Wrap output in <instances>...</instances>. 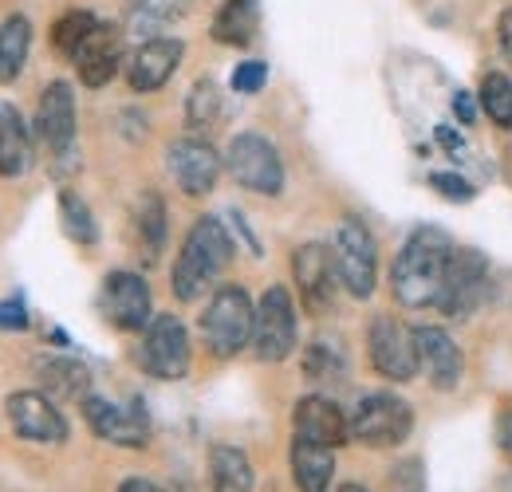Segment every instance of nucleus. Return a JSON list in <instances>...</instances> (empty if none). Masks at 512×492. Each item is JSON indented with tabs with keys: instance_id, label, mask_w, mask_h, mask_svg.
<instances>
[{
	"instance_id": "obj_4",
	"label": "nucleus",
	"mask_w": 512,
	"mask_h": 492,
	"mask_svg": "<svg viewBox=\"0 0 512 492\" xmlns=\"http://www.w3.org/2000/svg\"><path fill=\"white\" fill-rule=\"evenodd\" d=\"M335 272H339V284L347 288L351 300H371L375 288H379V248L375 237L367 233V225L359 217H343L339 229H335Z\"/></svg>"
},
{
	"instance_id": "obj_1",
	"label": "nucleus",
	"mask_w": 512,
	"mask_h": 492,
	"mask_svg": "<svg viewBox=\"0 0 512 492\" xmlns=\"http://www.w3.org/2000/svg\"><path fill=\"white\" fill-rule=\"evenodd\" d=\"M449 260H453L449 233L434 229V225L414 229L406 237L402 252L394 256V268H390V292H394V300L410 311L434 308L438 296H442V284H446Z\"/></svg>"
},
{
	"instance_id": "obj_3",
	"label": "nucleus",
	"mask_w": 512,
	"mask_h": 492,
	"mask_svg": "<svg viewBox=\"0 0 512 492\" xmlns=\"http://www.w3.org/2000/svg\"><path fill=\"white\" fill-rule=\"evenodd\" d=\"M253 323L256 308L249 292L241 284H221L201 311V339H205L209 355L233 359L253 343Z\"/></svg>"
},
{
	"instance_id": "obj_7",
	"label": "nucleus",
	"mask_w": 512,
	"mask_h": 492,
	"mask_svg": "<svg viewBox=\"0 0 512 492\" xmlns=\"http://www.w3.org/2000/svg\"><path fill=\"white\" fill-rule=\"evenodd\" d=\"M225 170L249 193H260V197H280L284 193V158L256 130L233 134V142L225 150Z\"/></svg>"
},
{
	"instance_id": "obj_5",
	"label": "nucleus",
	"mask_w": 512,
	"mask_h": 492,
	"mask_svg": "<svg viewBox=\"0 0 512 492\" xmlns=\"http://www.w3.org/2000/svg\"><path fill=\"white\" fill-rule=\"evenodd\" d=\"M347 422H351V441L367 449H394L414 430V406L390 390H379V394H363Z\"/></svg>"
},
{
	"instance_id": "obj_38",
	"label": "nucleus",
	"mask_w": 512,
	"mask_h": 492,
	"mask_svg": "<svg viewBox=\"0 0 512 492\" xmlns=\"http://www.w3.org/2000/svg\"><path fill=\"white\" fill-rule=\"evenodd\" d=\"M119 492H166L162 485H154L150 477H127L123 485H119Z\"/></svg>"
},
{
	"instance_id": "obj_34",
	"label": "nucleus",
	"mask_w": 512,
	"mask_h": 492,
	"mask_svg": "<svg viewBox=\"0 0 512 492\" xmlns=\"http://www.w3.org/2000/svg\"><path fill=\"white\" fill-rule=\"evenodd\" d=\"M264 83H268V63L264 60L237 63V71H233V91L237 95H256V91H264Z\"/></svg>"
},
{
	"instance_id": "obj_27",
	"label": "nucleus",
	"mask_w": 512,
	"mask_h": 492,
	"mask_svg": "<svg viewBox=\"0 0 512 492\" xmlns=\"http://www.w3.org/2000/svg\"><path fill=\"white\" fill-rule=\"evenodd\" d=\"M28 48H32V24H28V16H20V12L4 16V24H0V83L4 87L20 79V71L28 63Z\"/></svg>"
},
{
	"instance_id": "obj_22",
	"label": "nucleus",
	"mask_w": 512,
	"mask_h": 492,
	"mask_svg": "<svg viewBox=\"0 0 512 492\" xmlns=\"http://www.w3.org/2000/svg\"><path fill=\"white\" fill-rule=\"evenodd\" d=\"M32 130L24 126L16 107H0V178H20L32 170Z\"/></svg>"
},
{
	"instance_id": "obj_15",
	"label": "nucleus",
	"mask_w": 512,
	"mask_h": 492,
	"mask_svg": "<svg viewBox=\"0 0 512 492\" xmlns=\"http://www.w3.org/2000/svg\"><path fill=\"white\" fill-rule=\"evenodd\" d=\"M292 276H296V288H300V300L312 315H327L335 304V256L331 248L320 241H308L292 252Z\"/></svg>"
},
{
	"instance_id": "obj_17",
	"label": "nucleus",
	"mask_w": 512,
	"mask_h": 492,
	"mask_svg": "<svg viewBox=\"0 0 512 492\" xmlns=\"http://www.w3.org/2000/svg\"><path fill=\"white\" fill-rule=\"evenodd\" d=\"M292 437H304V441H316V445H327V449H339V445L351 441V422H347V414L327 394H308L292 410Z\"/></svg>"
},
{
	"instance_id": "obj_29",
	"label": "nucleus",
	"mask_w": 512,
	"mask_h": 492,
	"mask_svg": "<svg viewBox=\"0 0 512 492\" xmlns=\"http://www.w3.org/2000/svg\"><path fill=\"white\" fill-rule=\"evenodd\" d=\"M60 225H64L67 241L91 248L99 245V225H95V213L91 205L75 193V189H60Z\"/></svg>"
},
{
	"instance_id": "obj_6",
	"label": "nucleus",
	"mask_w": 512,
	"mask_h": 492,
	"mask_svg": "<svg viewBox=\"0 0 512 492\" xmlns=\"http://www.w3.org/2000/svg\"><path fill=\"white\" fill-rule=\"evenodd\" d=\"M190 331L178 315H154L138 339V367L158 382H182L190 374Z\"/></svg>"
},
{
	"instance_id": "obj_9",
	"label": "nucleus",
	"mask_w": 512,
	"mask_h": 492,
	"mask_svg": "<svg viewBox=\"0 0 512 492\" xmlns=\"http://www.w3.org/2000/svg\"><path fill=\"white\" fill-rule=\"evenodd\" d=\"M489 284H493V272H489L485 252L453 248V260H449L446 268V284H442V296H438L434 308L442 311L446 319H469L473 311L489 300Z\"/></svg>"
},
{
	"instance_id": "obj_40",
	"label": "nucleus",
	"mask_w": 512,
	"mask_h": 492,
	"mask_svg": "<svg viewBox=\"0 0 512 492\" xmlns=\"http://www.w3.org/2000/svg\"><path fill=\"white\" fill-rule=\"evenodd\" d=\"M497 433H501V445H505V449L512 453V410L505 414V418H501V426H497Z\"/></svg>"
},
{
	"instance_id": "obj_36",
	"label": "nucleus",
	"mask_w": 512,
	"mask_h": 492,
	"mask_svg": "<svg viewBox=\"0 0 512 492\" xmlns=\"http://www.w3.org/2000/svg\"><path fill=\"white\" fill-rule=\"evenodd\" d=\"M28 308L20 300H0V331H28Z\"/></svg>"
},
{
	"instance_id": "obj_41",
	"label": "nucleus",
	"mask_w": 512,
	"mask_h": 492,
	"mask_svg": "<svg viewBox=\"0 0 512 492\" xmlns=\"http://www.w3.org/2000/svg\"><path fill=\"white\" fill-rule=\"evenodd\" d=\"M335 492H367V489H363V485H339Z\"/></svg>"
},
{
	"instance_id": "obj_30",
	"label": "nucleus",
	"mask_w": 512,
	"mask_h": 492,
	"mask_svg": "<svg viewBox=\"0 0 512 492\" xmlns=\"http://www.w3.org/2000/svg\"><path fill=\"white\" fill-rule=\"evenodd\" d=\"M477 103H481V111L493 119V126H501V130H512V79H509V75H501V71H489V75L481 79Z\"/></svg>"
},
{
	"instance_id": "obj_11",
	"label": "nucleus",
	"mask_w": 512,
	"mask_h": 492,
	"mask_svg": "<svg viewBox=\"0 0 512 492\" xmlns=\"http://www.w3.org/2000/svg\"><path fill=\"white\" fill-rule=\"evenodd\" d=\"M99 311L115 331H146V323L154 319V300H150V284L138 272H107L103 292H99Z\"/></svg>"
},
{
	"instance_id": "obj_16",
	"label": "nucleus",
	"mask_w": 512,
	"mask_h": 492,
	"mask_svg": "<svg viewBox=\"0 0 512 492\" xmlns=\"http://www.w3.org/2000/svg\"><path fill=\"white\" fill-rule=\"evenodd\" d=\"M75 95H71V83L56 79L44 87L40 95V107H36V134L44 138V146L52 150L56 162L75 158Z\"/></svg>"
},
{
	"instance_id": "obj_31",
	"label": "nucleus",
	"mask_w": 512,
	"mask_h": 492,
	"mask_svg": "<svg viewBox=\"0 0 512 492\" xmlns=\"http://www.w3.org/2000/svg\"><path fill=\"white\" fill-rule=\"evenodd\" d=\"M99 28V20L91 16V12H83V8H71L64 12L56 24H52V44H56V52L67 56V60H75V52L87 44V36Z\"/></svg>"
},
{
	"instance_id": "obj_10",
	"label": "nucleus",
	"mask_w": 512,
	"mask_h": 492,
	"mask_svg": "<svg viewBox=\"0 0 512 492\" xmlns=\"http://www.w3.org/2000/svg\"><path fill=\"white\" fill-rule=\"evenodd\" d=\"M367 355H371V367L379 370L390 382H414L422 359H418V339H414V327L398 323L394 315H375L371 327H367Z\"/></svg>"
},
{
	"instance_id": "obj_37",
	"label": "nucleus",
	"mask_w": 512,
	"mask_h": 492,
	"mask_svg": "<svg viewBox=\"0 0 512 492\" xmlns=\"http://www.w3.org/2000/svg\"><path fill=\"white\" fill-rule=\"evenodd\" d=\"M453 115L461 119V126L477 123V115H481V103H477V95H469V91H457V95H453Z\"/></svg>"
},
{
	"instance_id": "obj_19",
	"label": "nucleus",
	"mask_w": 512,
	"mask_h": 492,
	"mask_svg": "<svg viewBox=\"0 0 512 492\" xmlns=\"http://www.w3.org/2000/svg\"><path fill=\"white\" fill-rule=\"evenodd\" d=\"M414 339H418L422 370L430 374V386L442 394L457 390L461 374H465V359H461V347L453 343V335L446 327H414Z\"/></svg>"
},
{
	"instance_id": "obj_33",
	"label": "nucleus",
	"mask_w": 512,
	"mask_h": 492,
	"mask_svg": "<svg viewBox=\"0 0 512 492\" xmlns=\"http://www.w3.org/2000/svg\"><path fill=\"white\" fill-rule=\"evenodd\" d=\"M430 189H438V193H442L446 201H453V205H461V201H473V197H477V189H473L469 178L449 174V170H434V174H430Z\"/></svg>"
},
{
	"instance_id": "obj_25",
	"label": "nucleus",
	"mask_w": 512,
	"mask_h": 492,
	"mask_svg": "<svg viewBox=\"0 0 512 492\" xmlns=\"http://www.w3.org/2000/svg\"><path fill=\"white\" fill-rule=\"evenodd\" d=\"M256 28H260V4L256 0H225L213 16V40L229 44V48L253 44Z\"/></svg>"
},
{
	"instance_id": "obj_18",
	"label": "nucleus",
	"mask_w": 512,
	"mask_h": 492,
	"mask_svg": "<svg viewBox=\"0 0 512 492\" xmlns=\"http://www.w3.org/2000/svg\"><path fill=\"white\" fill-rule=\"evenodd\" d=\"M182 56H186V44H182V40H170V36H154V40H146V44H142L127 63L130 91L150 95V91L166 87V83H170V75L178 71Z\"/></svg>"
},
{
	"instance_id": "obj_21",
	"label": "nucleus",
	"mask_w": 512,
	"mask_h": 492,
	"mask_svg": "<svg viewBox=\"0 0 512 492\" xmlns=\"http://www.w3.org/2000/svg\"><path fill=\"white\" fill-rule=\"evenodd\" d=\"M292 481L300 492H327L335 481V449L316 445V441H304V437H292Z\"/></svg>"
},
{
	"instance_id": "obj_12",
	"label": "nucleus",
	"mask_w": 512,
	"mask_h": 492,
	"mask_svg": "<svg viewBox=\"0 0 512 492\" xmlns=\"http://www.w3.org/2000/svg\"><path fill=\"white\" fill-rule=\"evenodd\" d=\"M4 414H8L16 437H24V441H36V445H64L67 441L64 414L40 390H16V394H8Z\"/></svg>"
},
{
	"instance_id": "obj_23",
	"label": "nucleus",
	"mask_w": 512,
	"mask_h": 492,
	"mask_svg": "<svg viewBox=\"0 0 512 492\" xmlns=\"http://www.w3.org/2000/svg\"><path fill=\"white\" fill-rule=\"evenodd\" d=\"M209 489L213 492H253L256 489V469L245 449L237 445H209Z\"/></svg>"
},
{
	"instance_id": "obj_8",
	"label": "nucleus",
	"mask_w": 512,
	"mask_h": 492,
	"mask_svg": "<svg viewBox=\"0 0 512 492\" xmlns=\"http://www.w3.org/2000/svg\"><path fill=\"white\" fill-rule=\"evenodd\" d=\"M300 343V319H296V304L292 292L284 284H272L260 304H256L253 323V351L260 363H284L296 355Z\"/></svg>"
},
{
	"instance_id": "obj_2",
	"label": "nucleus",
	"mask_w": 512,
	"mask_h": 492,
	"mask_svg": "<svg viewBox=\"0 0 512 492\" xmlns=\"http://www.w3.org/2000/svg\"><path fill=\"white\" fill-rule=\"evenodd\" d=\"M233 237L229 229L217 221V217H197L182 241V252L174 260V272H170V288L182 304H193L209 292V284L229 268L233 260Z\"/></svg>"
},
{
	"instance_id": "obj_26",
	"label": "nucleus",
	"mask_w": 512,
	"mask_h": 492,
	"mask_svg": "<svg viewBox=\"0 0 512 492\" xmlns=\"http://www.w3.org/2000/svg\"><path fill=\"white\" fill-rule=\"evenodd\" d=\"M134 233H138V252L146 264H158L162 248H166V205L162 197L150 189L138 197L134 205Z\"/></svg>"
},
{
	"instance_id": "obj_20",
	"label": "nucleus",
	"mask_w": 512,
	"mask_h": 492,
	"mask_svg": "<svg viewBox=\"0 0 512 492\" xmlns=\"http://www.w3.org/2000/svg\"><path fill=\"white\" fill-rule=\"evenodd\" d=\"M119 63H123V36L111 24H99L87 36V44L75 52V67H79L83 87H107L119 75Z\"/></svg>"
},
{
	"instance_id": "obj_28",
	"label": "nucleus",
	"mask_w": 512,
	"mask_h": 492,
	"mask_svg": "<svg viewBox=\"0 0 512 492\" xmlns=\"http://www.w3.org/2000/svg\"><path fill=\"white\" fill-rule=\"evenodd\" d=\"M304 378L316 382V386H339L347 382V355L339 347V339H316L308 351H304Z\"/></svg>"
},
{
	"instance_id": "obj_13",
	"label": "nucleus",
	"mask_w": 512,
	"mask_h": 492,
	"mask_svg": "<svg viewBox=\"0 0 512 492\" xmlns=\"http://www.w3.org/2000/svg\"><path fill=\"white\" fill-rule=\"evenodd\" d=\"M221 166H225V158L205 138H178L166 150V170H170V178L178 182V189L186 197L213 193V185L221 178Z\"/></svg>"
},
{
	"instance_id": "obj_35",
	"label": "nucleus",
	"mask_w": 512,
	"mask_h": 492,
	"mask_svg": "<svg viewBox=\"0 0 512 492\" xmlns=\"http://www.w3.org/2000/svg\"><path fill=\"white\" fill-rule=\"evenodd\" d=\"M390 485L394 492H426V473H422V461L418 457H406L390 469Z\"/></svg>"
},
{
	"instance_id": "obj_39",
	"label": "nucleus",
	"mask_w": 512,
	"mask_h": 492,
	"mask_svg": "<svg viewBox=\"0 0 512 492\" xmlns=\"http://www.w3.org/2000/svg\"><path fill=\"white\" fill-rule=\"evenodd\" d=\"M497 32H501V48H505V56L512 60V8H505V16H501Z\"/></svg>"
},
{
	"instance_id": "obj_32",
	"label": "nucleus",
	"mask_w": 512,
	"mask_h": 492,
	"mask_svg": "<svg viewBox=\"0 0 512 492\" xmlns=\"http://www.w3.org/2000/svg\"><path fill=\"white\" fill-rule=\"evenodd\" d=\"M221 119V87L213 79H197L186 99V126L190 130H209Z\"/></svg>"
},
{
	"instance_id": "obj_14",
	"label": "nucleus",
	"mask_w": 512,
	"mask_h": 492,
	"mask_svg": "<svg viewBox=\"0 0 512 492\" xmlns=\"http://www.w3.org/2000/svg\"><path fill=\"white\" fill-rule=\"evenodd\" d=\"M83 418H87L95 437H103L111 445H123V449H146L150 445V418L142 414V402L115 406L107 398L87 394L83 398Z\"/></svg>"
},
{
	"instance_id": "obj_24",
	"label": "nucleus",
	"mask_w": 512,
	"mask_h": 492,
	"mask_svg": "<svg viewBox=\"0 0 512 492\" xmlns=\"http://www.w3.org/2000/svg\"><path fill=\"white\" fill-rule=\"evenodd\" d=\"M36 378L44 382V390L52 398H64V402H83L91 394V370L79 359H67V355L36 359Z\"/></svg>"
}]
</instances>
